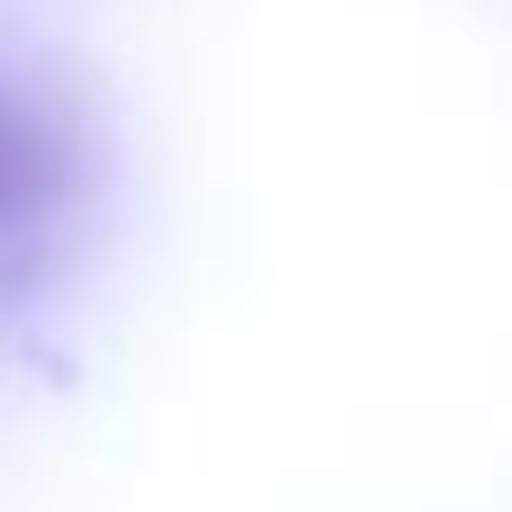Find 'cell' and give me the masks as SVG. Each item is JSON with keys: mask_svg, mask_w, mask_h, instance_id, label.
I'll return each mask as SVG.
<instances>
[{"mask_svg": "<svg viewBox=\"0 0 512 512\" xmlns=\"http://www.w3.org/2000/svg\"><path fill=\"white\" fill-rule=\"evenodd\" d=\"M9 144H18V126L0 117V216H9L18 198H36V162H27V153H9Z\"/></svg>", "mask_w": 512, "mask_h": 512, "instance_id": "6da1fadb", "label": "cell"}]
</instances>
